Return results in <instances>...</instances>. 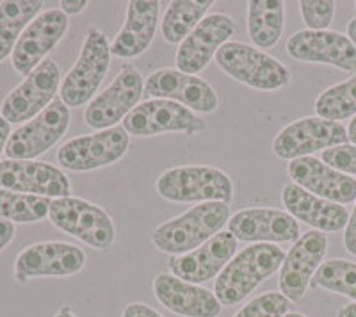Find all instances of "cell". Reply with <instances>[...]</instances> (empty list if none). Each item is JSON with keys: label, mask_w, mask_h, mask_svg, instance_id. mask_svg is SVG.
Listing matches in <instances>:
<instances>
[{"label": "cell", "mask_w": 356, "mask_h": 317, "mask_svg": "<svg viewBox=\"0 0 356 317\" xmlns=\"http://www.w3.org/2000/svg\"><path fill=\"white\" fill-rule=\"evenodd\" d=\"M230 221V207L221 202L200 204L178 218L159 225L152 234L155 248L168 255H184L195 252L207 241L222 232Z\"/></svg>", "instance_id": "cell-2"}, {"label": "cell", "mask_w": 356, "mask_h": 317, "mask_svg": "<svg viewBox=\"0 0 356 317\" xmlns=\"http://www.w3.org/2000/svg\"><path fill=\"white\" fill-rule=\"evenodd\" d=\"M316 113L319 118L330 122H342V120L356 116V74L348 81L332 86L317 97Z\"/></svg>", "instance_id": "cell-31"}, {"label": "cell", "mask_w": 356, "mask_h": 317, "mask_svg": "<svg viewBox=\"0 0 356 317\" xmlns=\"http://www.w3.org/2000/svg\"><path fill=\"white\" fill-rule=\"evenodd\" d=\"M219 68L234 81L259 91L282 90L291 82V72L269 54L241 41H228L216 54Z\"/></svg>", "instance_id": "cell-4"}, {"label": "cell", "mask_w": 356, "mask_h": 317, "mask_svg": "<svg viewBox=\"0 0 356 317\" xmlns=\"http://www.w3.org/2000/svg\"><path fill=\"white\" fill-rule=\"evenodd\" d=\"M56 317H77V316L72 312V309H70L68 305H65L61 310H59V312L56 314Z\"/></svg>", "instance_id": "cell-43"}, {"label": "cell", "mask_w": 356, "mask_h": 317, "mask_svg": "<svg viewBox=\"0 0 356 317\" xmlns=\"http://www.w3.org/2000/svg\"><path fill=\"white\" fill-rule=\"evenodd\" d=\"M348 138L353 145H356V116L351 120V123L348 127Z\"/></svg>", "instance_id": "cell-42"}, {"label": "cell", "mask_w": 356, "mask_h": 317, "mask_svg": "<svg viewBox=\"0 0 356 317\" xmlns=\"http://www.w3.org/2000/svg\"><path fill=\"white\" fill-rule=\"evenodd\" d=\"M237 243L232 232H219L212 239L202 244L195 252L173 255L168 261L171 275L189 284H205L227 268L228 262L235 257Z\"/></svg>", "instance_id": "cell-21"}, {"label": "cell", "mask_w": 356, "mask_h": 317, "mask_svg": "<svg viewBox=\"0 0 356 317\" xmlns=\"http://www.w3.org/2000/svg\"><path fill=\"white\" fill-rule=\"evenodd\" d=\"M161 198L175 204H230L234 182L225 171L212 166H178L164 171L157 180Z\"/></svg>", "instance_id": "cell-3"}, {"label": "cell", "mask_w": 356, "mask_h": 317, "mask_svg": "<svg viewBox=\"0 0 356 317\" xmlns=\"http://www.w3.org/2000/svg\"><path fill=\"white\" fill-rule=\"evenodd\" d=\"M339 317H356V303H349L344 309H340Z\"/></svg>", "instance_id": "cell-40"}, {"label": "cell", "mask_w": 356, "mask_h": 317, "mask_svg": "<svg viewBox=\"0 0 356 317\" xmlns=\"http://www.w3.org/2000/svg\"><path fill=\"white\" fill-rule=\"evenodd\" d=\"M296 61L326 65L342 72H356V47L346 34L337 31H300L285 43Z\"/></svg>", "instance_id": "cell-17"}, {"label": "cell", "mask_w": 356, "mask_h": 317, "mask_svg": "<svg viewBox=\"0 0 356 317\" xmlns=\"http://www.w3.org/2000/svg\"><path fill=\"white\" fill-rule=\"evenodd\" d=\"M70 27V20L61 9H47L40 13L31 25L24 31L13 50L11 65L15 72L27 77L44 61L56 49V45L65 38Z\"/></svg>", "instance_id": "cell-14"}, {"label": "cell", "mask_w": 356, "mask_h": 317, "mask_svg": "<svg viewBox=\"0 0 356 317\" xmlns=\"http://www.w3.org/2000/svg\"><path fill=\"white\" fill-rule=\"evenodd\" d=\"M11 123L8 120H4L0 116V155L6 152V147H8L9 138H11Z\"/></svg>", "instance_id": "cell-39"}, {"label": "cell", "mask_w": 356, "mask_h": 317, "mask_svg": "<svg viewBox=\"0 0 356 317\" xmlns=\"http://www.w3.org/2000/svg\"><path fill=\"white\" fill-rule=\"evenodd\" d=\"M285 317H307V316H303V314H300V312H289Z\"/></svg>", "instance_id": "cell-44"}, {"label": "cell", "mask_w": 356, "mask_h": 317, "mask_svg": "<svg viewBox=\"0 0 356 317\" xmlns=\"http://www.w3.org/2000/svg\"><path fill=\"white\" fill-rule=\"evenodd\" d=\"M348 129L339 122L319 116L296 120L289 123L273 139V152L282 161L312 157V154L348 145Z\"/></svg>", "instance_id": "cell-7"}, {"label": "cell", "mask_w": 356, "mask_h": 317, "mask_svg": "<svg viewBox=\"0 0 356 317\" xmlns=\"http://www.w3.org/2000/svg\"><path fill=\"white\" fill-rule=\"evenodd\" d=\"M88 2L86 0H63L61 2V11L65 13L66 17H77L88 8Z\"/></svg>", "instance_id": "cell-38"}, {"label": "cell", "mask_w": 356, "mask_h": 317, "mask_svg": "<svg viewBox=\"0 0 356 317\" xmlns=\"http://www.w3.org/2000/svg\"><path fill=\"white\" fill-rule=\"evenodd\" d=\"M154 294L164 309L182 317H219L222 305L212 291L184 282L173 275H157Z\"/></svg>", "instance_id": "cell-23"}, {"label": "cell", "mask_w": 356, "mask_h": 317, "mask_svg": "<svg viewBox=\"0 0 356 317\" xmlns=\"http://www.w3.org/2000/svg\"><path fill=\"white\" fill-rule=\"evenodd\" d=\"M287 253L269 243L251 244L232 259L219 273L214 291L222 307L239 305L260 284L273 277L285 261Z\"/></svg>", "instance_id": "cell-1"}, {"label": "cell", "mask_w": 356, "mask_h": 317, "mask_svg": "<svg viewBox=\"0 0 356 317\" xmlns=\"http://www.w3.org/2000/svg\"><path fill=\"white\" fill-rule=\"evenodd\" d=\"M326 252H328V237L319 230L303 234L289 250L284 264L280 268L278 287L292 303H298L305 298L312 278L323 264Z\"/></svg>", "instance_id": "cell-15"}, {"label": "cell", "mask_w": 356, "mask_h": 317, "mask_svg": "<svg viewBox=\"0 0 356 317\" xmlns=\"http://www.w3.org/2000/svg\"><path fill=\"white\" fill-rule=\"evenodd\" d=\"M145 93L150 98L180 104L193 113L212 114L219 107L218 93L209 82L175 68H162L148 75Z\"/></svg>", "instance_id": "cell-16"}, {"label": "cell", "mask_w": 356, "mask_h": 317, "mask_svg": "<svg viewBox=\"0 0 356 317\" xmlns=\"http://www.w3.org/2000/svg\"><path fill=\"white\" fill-rule=\"evenodd\" d=\"M282 204L296 221H303L319 232H340L349 221V212L344 205L319 198L296 184L284 187Z\"/></svg>", "instance_id": "cell-24"}, {"label": "cell", "mask_w": 356, "mask_h": 317, "mask_svg": "<svg viewBox=\"0 0 356 317\" xmlns=\"http://www.w3.org/2000/svg\"><path fill=\"white\" fill-rule=\"evenodd\" d=\"M68 127L70 107L56 98L36 118L13 132L4 154L13 161H33L57 145Z\"/></svg>", "instance_id": "cell-12"}, {"label": "cell", "mask_w": 356, "mask_h": 317, "mask_svg": "<svg viewBox=\"0 0 356 317\" xmlns=\"http://www.w3.org/2000/svg\"><path fill=\"white\" fill-rule=\"evenodd\" d=\"M0 187L49 200L72 196L65 171L40 161H0Z\"/></svg>", "instance_id": "cell-19"}, {"label": "cell", "mask_w": 356, "mask_h": 317, "mask_svg": "<svg viewBox=\"0 0 356 317\" xmlns=\"http://www.w3.org/2000/svg\"><path fill=\"white\" fill-rule=\"evenodd\" d=\"M292 309V301L282 293H266L248 301L234 317H285Z\"/></svg>", "instance_id": "cell-32"}, {"label": "cell", "mask_w": 356, "mask_h": 317, "mask_svg": "<svg viewBox=\"0 0 356 317\" xmlns=\"http://www.w3.org/2000/svg\"><path fill=\"white\" fill-rule=\"evenodd\" d=\"M321 161L344 175L356 177V145H340L328 148L321 155Z\"/></svg>", "instance_id": "cell-34"}, {"label": "cell", "mask_w": 356, "mask_h": 317, "mask_svg": "<svg viewBox=\"0 0 356 317\" xmlns=\"http://www.w3.org/2000/svg\"><path fill=\"white\" fill-rule=\"evenodd\" d=\"M122 317H164L157 312L155 309H152L150 305H145V303H130L125 307Z\"/></svg>", "instance_id": "cell-36"}, {"label": "cell", "mask_w": 356, "mask_h": 317, "mask_svg": "<svg viewBox=\"0 0 356 317\" xmlns=\"http://www.w3.org/2000/svg\"><path fill=\"white\" fill-rule=\"evenodd\" d=\"M301 18L308 31H328L335 17V2L332 0H303L300 2Z\"/></svg>", "instance_id": "cell-33"}, {"label": "cell", "mask_w": 356, "mask_h": 317, "mask_svg": "<svg viewBox=\"0 0 356 317\" xmlns=\"http://www.w3.org/2000/svg\"><path fill=\"white\" fill-rule=\"evenodd\" d=\"M310 287L340 294L356 303V264L344 259L323 262L312 278Z\"/></svg>", "instance_id": "cell-30"}, {"label": "cell", "mask_w": 356, "mask_h": 317, "mask_svg": "<svg viewBox=\"0 0 356 317\" xmlns=\"http://www.w3.org/2000/svg\"><path fill=\"white\" fill-rule=\"evenodd\" d=\"M61 86V70L54 59H44L33 74L27 75L0 106V116L9 123L34 120L54 102Z\"/></svg>", "instance_id": "cell-10"}, {"label": "cell", "mask_w": 356, "mask_h": 317, "mask_svg": "<svg viewBox=\"0 0 356 317\" xmlns=\"http://www.w3.org/2000/svg\"><path fill=\"white\" fill-rule=\"evenodd\" d=\"M348 38L353 41V45L356 47V18H353L348 24Z\"/></svg>", "instance_id": "cell-41"}, {"label": "cell", "mask_w": 356, "mask_h": 317, "mask_svg": "<svg viewBox=\"0 0 356 317\" xmlns=\"http://www.w3.org/2000/svg\"><path fill=\"white\" fill-rule=\"evenodd\" d=\"M235 33H237V25L228 15L222 13L207 15L178 47L175 56L177 70L187 75L200 74Z\"/></svg>", "instance_id": "cell-18"}, {"label": "cell", "mask_w": 356, "mask_h": 317, "mask_svg": "<svg viewBox=\"0 0 356 317\" xmlns=\"http://www.w3.org/2000/svg\"><path fill=\"white\" fill-rule=\"evenodd\" d=\"M159 9L161 4L155 0L129 2L125 24L114 38L111 54L120 59H134L150 49L157 33Z\"/></svg>", "instance_id": "cell-25"}, {"label": "cell", "mask_w": 356, "mask_h": 317, "mask_svg": "<svg viewBox=\"0 0 356 317\" xmlns=\"http://www.w3.org/2000/svg\"><path fill=\"white\" fill-rule=\"evenodd\" d=\"M123 129L129 132V136L132 134L136 138H150L170 132L195 136L205 131L207 122L180 104L150 98L139 104L123 120Z\"/></svg>", "instance_id": "cell-11"}, {"label": "cell", "mask_w": 356, "mask_h": 317, "mask_svg": "<svg viewBox=\"0 0 356 317\" xmlns=\"http://www.w3.org/2000/svg\"><path fill=\"white\" fill-rule=\"evenodd\" d=\"M50 223L93 250H111L116 241V227L109 212L75 196L50 202Z\"/></svg>", "instance_id": "cell-5"}, {"label": "cell", "mask_w": 356, "mask_h": 317, "mask_svg": "<svg viewBox=\"0 0 356 317\" xmlns=\"http://www.w3.org/2000/svg\"><path fill=\"white\" fill-rule=\"evenodd\" d=\"M15 234H17L15 223H11V221H6V220H0V252L8 248L9 243L15 239Z\"/></svg>", "instance_id": "cell-37"}, {"label": "cell", "mask_w": 356, "mask_h": 317, "mask_svg": "<svg viewBox=\"0 0 356 317\" xmlns=\"http://www.w3.org/2000/svg\"><path fill=\"white\" fill-rule=\"evenodd\" d=\"M214 6L212 0H175L168 6L162 18V38L166 43H182L207 17V11Z\"/></svg>", "instance_id": "cell-28"}, {"label": "cell", "mask_w": 356, "mask_h": 317, "mask_svg": "<svg viewBox=\"0 0 356 317\" xmlns=\"http://www.w3.org/2000/svg\"><path fill=\"white\" fill-rule=\"evenodd\" d=\"M145 95V79L134 65H125L107 90L95 97L84 111L86 125L95 131L113 129L139 106Z\"/></svg>", "instance_id": "cell-8"}, {"label": "cell", "mask_w": 356, "mask_h": 317, "mask_svg": "<svg viewBox=\"0 0 356 317\" xmlns=\"http://www.w3.org/2000/svg\"><path fill=\"white\" fill-rule=\"evenodd\" d=\"M285 4L280 0L248 2V34L257 49H273L284 34Z\"/></svg>", "instance_id": "cell-26"}, {"label": "cell", "mask_w": 356, "mask_h": 317, "mask_svg": "<svg viewBox=\"0 0 356 317\" xmlns=\"http://www.w3.org/2000/svg\"><path fill=\"white\" fill-rule=\"evenodd\" d=\"M129 147V132L123 127H113L66 141L57 152V161L68 171H93L118 163Z\"/></svg>", "instance_id": "cell-9"}, {"label": "cell", "mask_w": 356, "mask_h": 317, "mask_svg": "<svg viewBox=\"0 0 356 317\" xmlns=\"http://www.w3.org/2000/svg\"><path fill=\"white\" fill-rule=\"evenodd\" d=\"M355 6H356V4H355ZM355 9H356V8H355Z\"/></svg>", "instance_id": "cell-45"}, {"label": "cell", "mask_w": 356, "mask_h": 317, "mask_svg": "<svg viewBox=\"0 0 356 317\" xmlns=\"http://www.w3.org/2000/svg\"><path fill=\"white\" fill-rule=\"evenodd\" d=\"M287 173L292 184L319 198L344 207L356 202V179L333 170L321 158L301 157L291 161Z\"/></svg>", "instance_id": "cell-22"}, {"label": "cell", "mask_w": 356, "mask_h": 317, "mask_svg": "<svg viewBox=\"0 0 356 317\" xmlns=\"http://www.w3.org/2000/svg\"><path fill=\"white\" fill-rule=\"evenodd\" d=\"M43 2L40 0H18L0 4V63L13 56L18 40L31 22L40 15Z\"/></svg>", "instance_id": "cell-27"}, {"label": "cell", "mask_w": 356, "mask_h": 317, "mask_svg": "<svg viewBox=\"0 0 356 317\" xmlns=\"http://www.w3.org/2000/svg\"><path fill=\"white\" fill-rule=\"evenodd\" d=\"M344 246L348 253L356 257V204L353 212L349 214V221L344 228Z\"/></svg>", "instance_id": "cell-35"}, {"label": "cell", "mask_w": 356, "mask_h": 317, "mask_svg": "<svg viewBox=\"0 0 356 317\" xmlns=\"http://www.w3.org/2000/svg\"><path fill=\"white\" fill-rule=\"evenodd\" d=\"M86 253L61 241H44L22 250L15 262V278L25 284L31 278H66L82 271Z\"/></svg>", "instance_id": "cell-13"}, {"label": "cell", "mask_w": 356, "mask_h": 317, "mask_svg": "<svg viewBox=\"0 0 356 317\" xmlns=\"http://www.w3.org/2000/svg\"><path fill=\"white\" fill-rule=\"evenodd\" d=\"M111 56V43L106 34L91 29L84 38L77 63L61 82V100L66 106L77 109L91 102L109 72Z\"/></svg>", "instance_id": "cell-6"}, {"label": "cell", "mask_w": 356, "mask_h": 317, "mask_svg": "<svg viewBox=\"0 0 356 317\" xmlns=\"http://www.w3.org/2000/svg\"><path fill=\"white\" fill-rule=\"evenodd\" d=\"M52 200L43 196L24 195L0 187V220L11 223H40L50 211Z\"/></svg>", "instance_id": "cell-29"}, {"label": "cell", "mask_w": 356, "mask_h": 317, "mask_svg": "<svg viewBox=\"0 0 356 317\" xmlns=\"http://www.w3.org/2000/svg\"><path fill=\"white\" fill-rule=\"evenodd\" d=\"M228 232L243 243H296L301 237L300 223L278 209H243L228 221Z\"/></svg>", "instance_id": "cell-20"}]
</instances>
